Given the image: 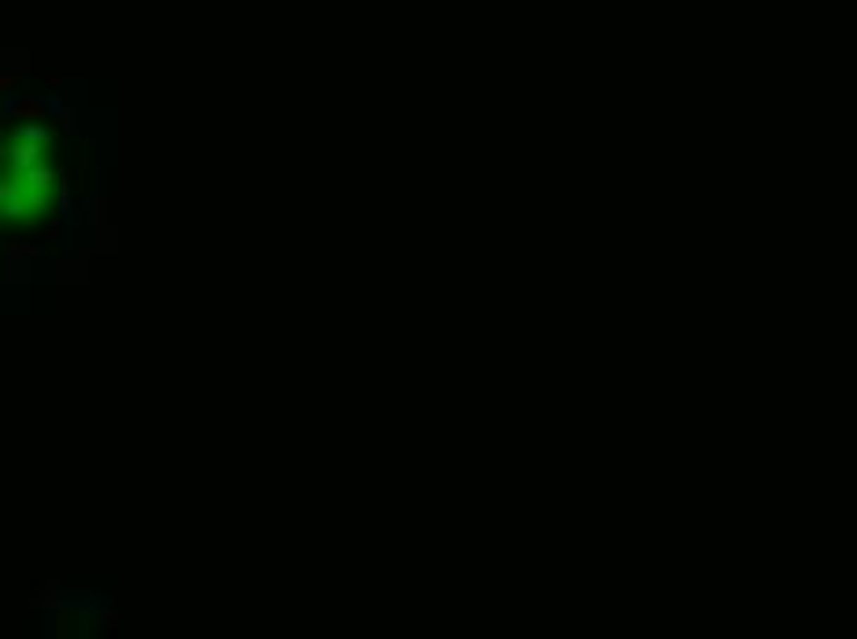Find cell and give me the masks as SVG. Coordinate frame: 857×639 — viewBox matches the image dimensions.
Returning a JSON list of instances; mask_svg holds the SVG:
<instances>
[{
	"instance_id": "1",
	"label": "cell",
	"mask_w": 857,
	"mask_h": 639,
	"mask_svg": "<svg viewBox=\"0 0 857 639\" xmlns=\"http://www.w3.org/2000/svg\"><path fill=\"white\" fill-rule=\"evenodd\" d=\"M52 181L56 174L52 167L41 159V163H34L30 170H22V193H26V207H45L49 203V193H52Z\"/></svg>"
},
{
	"instance_id": "2",
	"label": "cell",
	"mask_w": 857,
	"mask_h": 639,
	"mask_svg": "<svg viewBox=\"0 0 857 639\" xmlns=\"http://www.w3.org/2000/svg\"><path fill=\"white\" fill-rule=\"evenodd\" d=\"M26 211H30V207H26L22 185L0 181V214H4V219H19V214H26Z\"/></svg>"
},
{
	"instance_id": "3",
	"label": "cell",
	"mask_w": 857,
	"mask_h": 639,
	"mask_svg": "<svg viewBox=\"0 0 857 639\" xmlns=\"http://www.w3.org/2000/svg\"><path fill=\"white\" fill-rule=\"evenodd\" d=\"M41 155H45V144H34V141H22L19 148H11V152H8L11 167H15L19 174H22V170H30L34 163H41Z\"/></svg>"
},
{
	"instance_id": "4",
	"label": "cell",
	"mask_w": 857,
	"mask_h": 639,
	"mask_svg": "<svg viewBox=\"0 0 857 639\" xmlns=\"http://www.w3.org/2000/svg\"><path fill=\"white\" fill-rule=\"evenodd\" d=\"M49 129L45 126H22V141H34V144H49Z\"/></svg>"
},
{
	"instance_id": "5",
	"label": "cell",
	"mask_w": 857,
	"mask_h": 639,
	"mask_svg": "<svg viewBox=\"0 0 857 639\" xmlns=\"http://www.w3.org/2000/svg\"><path fill=\"white\" fill-rule=\"evenodd\" d=\"M60 119H63V129H75V111H60Z\"/></svg>"
}]
</instances>
